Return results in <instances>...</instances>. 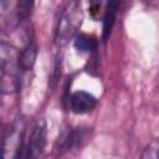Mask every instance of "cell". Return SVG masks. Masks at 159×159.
<instances>
[{
    "instance_id": "277c9868",
    "label": "cell",
    "mask_w": 159,
    "mask_h": 159,
    "mask_svg": "<svg viewBox=\"0 0 159 159\" xmlns=\"http://www.w3.org/2000/svg\"><path fill=\"white\" fill-rule=\"evenodd\" d=\"M47 124L45 119H39L31 129L27 143L25 144L24 159H39L46 145Z\"/></svg>"
},
{
    "instance_id": "3957f363",
    "label": "cell",
    "mask_w": 159,
    "mask_h": 159,
    "mask_svg": "<svg viewBox=\"0 0 159 159\" xmlns=\"http://www.w3.org/2000/svg\"><path fill=\"white\" fill-rule=\"evenodd\" d=\"M25 130L26 120L24 117H19L9 124L2 138V159H24Z\"/></svg>"
},
{
    "instance_id": "5b68a950",
    "label": "cell",
    "mask_w": 159,
    "mask_h": 159,
    "mask_svg": "<svg viewBox=\"0 0 159 159\" xmlns=\"http://www.w3.org/2000/svg\"><path fill=\"white\" fill-rule=\"evenodd\" d=\"M97 106V99L88 92L77 91L70 97V109L76 114H84L94 109Z\"/></svg>"
},
{
    "instance_id": "6da1fadb",
    "label": "cell",
    "mask_w": 159,
    "mask_h": 159,
    "mask_svg": "<svg viewBox=\"0 0 159 159\" xmlns=\"http://www.w3.org/2000/svg\"><path fill=\"white\" fill-rule=\"evenodd\" d=\"M20 52L16 51L9 43L1 42L0 61H1V91L4 93H11L20 87Z\"/></svg>"
},
{
    "instance_id": "30bf717a",
    "label": "cell",
    "mask_w": 159,
    "mask_h": 159,
    "mask_svg": "<svg viewBox=\"0 0 159 159\" xmlns=\"http://www.w3.org/2000/svg\"><path fill=\"white\" fill-rule=\"evenodd\" d=\"M140 159H159V150L149 147L142 153Z\"/></svg>"
},
{
    "instance_id": "ba28073f",
    "label": "cell",
    "mask_w": 159,
    "mask_h": 159,
    "mask_svg": "<svg viewBox=\"0 0 159 159\" xmlns=\"http://www.w3.org/2000/svg\"><path fill=\"white\" fill-rule=\"evenodd\" d=\"M73 45L80 52H92L97 47V40L93 36L78 34L73 40Z\"/></svg>"
},
{
    "instance_id": "9c48e42d",
    "label": "cell",
    "mask_w": 159,
    "mask_h": 159,
    "mask_svg": "<svg viewBox=\"0 0 159 159\" xmlns=\"http://www.w3.org/2000/svg\"><path fill=\"white\" fill-rule=\"evenodd\" d=\"M117 7H118L117 1H111L107 4V9L104 12V17H103V39H107L108 35L111 34V30L113 27L114 19H116Z\"/></svg>"
},
{
    "instance_id": "7a4b0ae2",
    "label": "cell",
    "mask_w": 159,
    "mask_h": 159,
    "mask_svg": "<svg viewBox=\"0 0 159 159\" xmlns=\"http://www.w3.org/2000/svg\"><path fill=\"white\" fill-rule=\"evenodd\" d=\"M83 21V12L81 4L77 1H70L61 11L57 27H56V42L62 46L70 40L76 37Z\"/></svg>"
},
{
    "instance_id": "8992f818",
    "label": "cell",
    "mask_w": 159,
    "mask_h": 159,
    "mask_svg": "<svg viewBox=\"0 0 159 159\" xmlns=\"http://www.w3.org/2000/svg\"><path fill=\"white\" fill-rule=\"evenodd\" d=\"M84 139V130L82 128H75V129H68L66 130L58 143H60V149L63 152H68L76 147L80 145V143Z\"/></svg>"
},
{
    "instance_id": "52a82bcc",
    "label": "cell",
    "mask_w": 159,
    "mask_h": 159,
    "mask_svg": "<svg viewBox=\"0 0 159 159\" xmlns=\"http://www.w3.org/2000/svg\"><path fill=\"white\" fill-rule=\"evenodd\" d=\"M36 55H37V47L32 41H29L27 45L24 47V50L20 51L19 55V63L21 67V71H26L30 70L36 60Z\"/></svg>"
}]
</instances>
